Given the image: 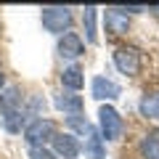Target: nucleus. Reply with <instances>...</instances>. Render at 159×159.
<instances>
[{"mask_svg": "<svg viewBox=\"0 0 159 159\" xmlns=\"http://www.w3.org/2000/svg\"><path fill=\"white\" fill-rule=\"evenodd\" d=\"M53 138H56V125H53L51 119L37 117L24 127V141L29 146H43L45 141H53Z\"/></svg>", "mask_w": 159, "mask_h": 159, "instance_id": "f257e3e1", "label": "nucleus"}, {"mask_svg": "<svg viewBox=\"0 0 159 159\" xmlns=\"http://www.w3.org/2000/svg\"><path fill=\"white\" fill-rule=\"evenodd\" d=\"M98 125H101V138L103 141H117L122 135V127H125L119 111L111 109V106H101V111H98Z\"/></svg>", "mask_w": 159, "mask_h": 159, "instance_id": "f03ea898", "label": "nucleus"}, {"mask_svg": "<svg viewBox=\"0 0 159 159\" xmlns=\"http://www.w3.org/2000/svg\"><path fill=\"white\" fill-rule=\"evenodd\" d=\"M72 24V11L69 8H61V6H51V8H43V27L48 32H64L69 29Z\"/></svg>", "mask_w": 159, "mask_h": 159, "instance_id": "7ed1b4c3", "label": "nucleus"}, {"mask_svg": "<svg viewBox=\"0 0 159 159\" xmlns=\"http://www.w3.org/2000/svg\"><path fill=\"white\" fill-rule=\"evenodd\" d=\"M114 66L127 77H135L141 72V53L135 48H117L114 51Z\"/></svg>", "mask_w": 159, "mask_h": 159, "instance_id": "20e7f679", "label": "nucleus"}, {"mask_svg": "<svg viewBox=\"0 0 159 159\" xmlns=\"http://www.w3.org/2000/svg\"><path fill=\"white\" fill-rule=\"evenodd\" d=\"M80 151H82V146H80V141L74 135H69V133H61L56 138H53V154L56 157H64V159H77Z\"/></svg>", "mask_w": 159, "mask_h": 159, "instance_id": "39448f33", "label": "nucleus"}, {"mask_svg": "<svg viewBox=\"0 0 159 159\" xmlns=\"http://www.w3.org/2000/svg\"><path fill=\"white\" fill-rule=\"evenodd\" d=\"M103 24H106V32L109 34H122L127 32V27H130V19H127V13L122 11V8H106V13H103Z\"/></svg>", "mask_w": 159, "mask_h": 159, "instance_id": "423d86ee", "label": "nucleus"}, {"mask_svg": "<svg viewBox=\"0 0 159 159\" xmlns=\"http://www.w3.org/2000/svg\"><path fill=\"white\" fill-rule=\"evenodd\" d=\"M82 51H85L82 37L74 34V32H64V37L58 40V53H61V58H77V56H82Z\"/></svg>", "mask_w": 159, "mask_h": 159, "instance_id": "0eeeda50", "label": "nucleus"}, {"mask_svg": "<svg viewBox=\"0 0 159 159\" xmlns=\"http://www.w3.org/2000/svg\"><path fill=\"white\" fill-rule=\"evenodd\" d=\"M119 93L122 90L114 80H106V77L93 80V98H98V101H114V98H119Z\"/></svg>", "mask_w": 159, "mask_h": 159, "instance_id": "6e6552de", "label": "nucleus"}, {"mask_svg": "<svg viewBox=\"0 0 159 159\" xmlns=\"http://www.w3.org/2000/svg\"><path fill=\"white\" fill-rule=\"evenodd\" d=\"M56 109H61V111H66L69 117H74V114H80L82 111V98L80 96H74V93H61V96H56Z\"/></svg>", "mask_w": 159, "mask_h": 159, "instance_id": "1a4fd4ad", "label": "nucleus"}, {"mask_svg": "<svg viewBox=\"0 0 159 159\" xmlns=\"http://www.w3.org/2000/svg\"><path fill=\"white\" fill-rule=\"evenodd\" d=\"M0 111H21V96H19V88H6L0 93Z\"/></svg>", "mask_w": 159, "mask_h": 159, "instance_id": "9d476101", "label": "nucleus"}, {"mask_svg": "<svg viewBox=\"0 0 159 159\" xmlns=\"http://www.w3.org/2000/svg\"><path fill=\"white\" fill-rule=\"evenodd\" d=\"M61 85L69 88V90H80V88L85 85V77H82V69L80 66H69L61 72Z\"/></svg>", "mask_w": 159, "mask_h": 159, "instance_id": "9b49d317", "label": "nucleus"}, {"mask_svg": "<svg viewBox=\"0 0 159 159\" xmlns=\"http://www.w3.org/2000/svg\"><path fill=\"white\" fill-rule=\"evenodd\" d=\"M96 16H98V8H85L82 13V27H85V40L90 45L98 43V34H96Z\"/></svg>", "mask_w": 159, "mask_h": 159, "instance_id": "f8f14e48", "label": "nucleus"}, {"mask_svg": "<svg viewBox=\"0 0 159 159\" xmlns=\"http://www.w3.org/2000/svg\"><path fill=\"white\" fill-rule=\"evenodd\" d=\"M143 117L148 119H159V93H151V96H143L141 103H138Z\"/></svg>", "mask_w": 159, "mask_h": 159, "instance_id": "ddd939ff", "label": "nucleus"}, {"mask_svg": "<svg viewBox=\"0 0 159 159\" xmlns=\"http://www.w3.org/2000/svg\"><path fill=\"white\" fill-rule=\"evenodd\" d=\"M85 154L90 159H103V138L98 133H90V138H85Z\"/></svg>", "mask_w": 159, "mask_h": 159, "instance_id": "4468645a", "label": "nucleus"}, {"mask_svg": "<svg viewBox=\"0 0 159 159\" xmlns=\"http://www.w3.org/2000/svg\"><path fill=\"white\" fill-rule=\"evenodd\" d=\"M21 125H24V109L21 111H6L3 114V127L8 133H21Z\"/></svg>", "mask_w": 159, "mask_h": 159, "instance_id": "2eb2a0df", "label": "nucleus"}, {"mask_svg": "<svg viewBox=\"0 0 159 159\" xmlns=\"http://www.w3.org/2000/svg\"><path fill=\"white\" fill-rule=\"evenodd\" d=\"M143 159H159V135H146L141 141Z\"/></svg>", "mask_w": 159, "mask_h": 159, "instance_id": "dca6fc26", "label": "nucleus"}, {"mask_svg": "<svg viewBox=\"0 0 159 159\" xmlns=\"http://www.w3.org/2000/svg\"><path fill=\"white\" fill-rule=\"evenodd\" d=\"M66 122H69V127H72L74 133H80V135H85V138H90V133H96V127H93L90 122H88V119H82L80 114H74V117H69Z\"/></svg>", "mask_w": 159, "mask_h": 159, "instance_id": "f3484780", "label": "nucleus"}, {"mask_svg": "<svg viewBox=\"0 0 159 159\" xmlns=\"http://www.w3.org/2000/svg\"><path fill=\"white\" fill-rule=\"evenodd\" d=\"M29 159H56V154L45 146H29Z\"/></svg>", "mask_w": 159, "mask_h": 159, "instance_id": "a211bd4d", "label": "nucleus"}, {"mask_svg": "<svg viewBox=\"0 0 159 159\" xmlns=\"http://www.w3.org/2000/svg\"><path fill=\"white\" fill-rule=\"evenodd\" d=\"M3 85H6V77H3V72H0V90H3Z\"/></svg>", "mask_w": 159, "mask_h": 159, "instance_id": "6ab92c4d", "label": "nucleus"}, {"mask_svg": "<svg viewBox=\"0 0 159 159\" xmlns=\"http://www.w3.org/2000/svg\"><path fill=\"white\" fill-rule=\"evenodd\" d=\"M148 11H154V13H157V16H159V6H154V8H148Z\"/></svg>", "mask_w": 159, "mask_h": 159, "instance_id": "aec40b11", "label": "nucleus"}]
</instances>
